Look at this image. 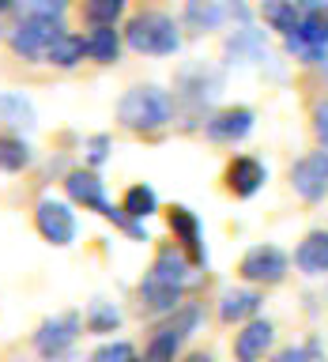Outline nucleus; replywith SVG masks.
<instances>
[{
    "label": "nucleus",
    "mask_w": 328,
    "mask_h": 362,
    "mask_svg": "<svg viewBox=\"0 0 328 362\" xmlns=\"http://www.w3.org/2000/svg\"><path fill=\"white\" fill-rule=\"evenodd\" d=\"M117 121L129 132L151 136V132L166 129V124L174 121V98H170V90L155 87V83L132 87V90H124L121 102H117Z\"/></svg>",
    "instance_id": "nucleus-1"
},
{
    "label": "nucleus",
    "mask_w": 328,
    "mask_h": 362,
    "mask_svg": "<svg viewBox=\"0 0 328 362\" xmlns=\"http://www.w3.org/2000/svg\"><path fill=\"white\" fill-rule=\"evenodd\" d=\"M124 45L140 57H174L181 49V23L166 11H136L124 27Z\"/></svg>",
    "instance_id": "nucleus-2"
},
{
    "label": "nucleus",
    "mask_w": 328,
    "mask_h": 362,
    "mask_svg": "<svg viewBox=\"0 0 328 362\" xmlns=\"http://www.w3.org/2000/svg\"><path fill=\"white\" fill-rule=\"evenodd\" d=\"M219 76L211 72V68H204V64H192V68H181V76H177V87H174V113L177 106L189 113L192 121H200V113L208 110V102L219 95Z\"/></svg>",
    "instance_id": "nucleus-3"
},
{
    "label": "nucleus",
    "mask_w": 328,
    "mask_h": 362,
    "mask_svg": "<svg viewBox=\"0 0 328 362\" xmlns=\"http://www.w3.org/2000/svg\"><path fill=\"white\" fill-rule=\"evenodd\" d=\"M291 260L279 245H253L238 264V276H242L249 287H276V283L287 279Z\"/></svg>",
    "instance_id": "nucleus-4"
},
{
    "label": "nucleus",
    "mask_w": 328,
    "mask_h": 362,
    "mask_svg": "<svg viewBox=\"0 0 328 362\" xmlns=\"http://www.w3.org/2000/svg\"><path fill=\"white\" fill-rule=\"evenodd\" d=\"M61 19H45V16H27V19H19L16 27H11L8 34V42H11V49H16L23 61H42L45 49H49V42L61 34Z\"/></svg>",
    "instance_id": "nucleus-5"
},
{
    "label": "nucleus",
    "mask_w": 328,
    "mask_h": 362,
    "mask_svg": "<svg viewBox=\"0 0 328 362\" xmlns=\"http://www.w3.org/2000/svg\"><path fill=\"white\" fill-rule=\"evenodd\" d=\"M79 332H83V317L79 313H61V317H49V321L38 325V332H34V351H38L42 358H64L68 351H72V344L79 339Z\"/></svg>",
    "instance_id": "nucleus-6"
},
{
    "label": "nucleus",
    "mask_w": 328,
    "mask_h": 362,
    "mask_svg": "<svg viewBox=\"0 0 328 362\" xmlns=\"http://www.w3.org/2000/svg\"><path fill=\"white\" fill-rule=\"evenodd\" d=\"M283 45L294 61L321 64L328 57V16H302V23L283 38Z\"/></svg>",
    "instance_id": "nucleus-7"
},
{
    "label": "nucleus",
    "mask_w": 328,
    "mask_h": 362,
    "mask_svg": "<svg viewBox=\"0 0 328 362\" xmlns=\"http://www.w3.org/2000/svg\"><path fill=\"white\" fill-rule=\"evenodd\" d=\"M34 226H38V234L45 238L49 245H72L76 242V215L68 208L64 200L57 197H42L38 208H34Z\"/></svg>",
    "instance_id": "nucleus-8"
},
{
    "label": "nucleus",
    "mask_w": 328,
    "mask_h": 362,
    "mask_svg": "<svg viewBox=\"0 0 328 362\" xmlns=\"http://www.w3.org/2000/svg\"><path fill=\"white\" fill-rule=\"evenodd\" d=\"M291 185L294 192H298L302 200H324L328 197V151L321 147V151H310V155H302L298 163L291 166Z\"/></svg>",
    "instance_id": "nucleus-9"
},
{
    "label": "nucleus",
    "mask_w": 328,
    "mask_h": 362,
    "mask_svg": "<svg viewBox=\"0 0 328 362\" xmlns=\"http://www.w3.org/2000/svg\"><path fill=\"white\" fill-rule=\"evenodd\" d=\"M253 110L249 106H226V110H215L204 117V136L215 144H238L253 132Z\"/></svg>",
    "instance_id": "nucleus-10"
},
{
    "label": "nucleus",
    "mask_w": 328,
    "mask_h": 362,
    "mask_svg": "<svg viewBox=\"0 0 328 362\" xmlns=\"http://www.w3.org/2000/svg\"><path fill=\"white\" fill-rule=\"evenodd\" d=\"M223 181H226V189H230L238 200H249V197H257V192L264 189L268 166L260 163V158H253V155H238V158L226 163Z\"/></svg>",
    "instance_id": "nucleus-11"
},
{
    "label": "nucleus",
    "mask_w": 328,
    "mask_h": 362,
    "mask_svg": "<svg viewBox=\"0 0 328 362\" xmlns=\"http://www.w3.org/2000/svg\"><path fill=\"white\" fill-rule=\"evenodd\" d=\"M166 226H170V234H174V242L192 257V264H204V260H208V253H204V230H200V219L185 208V204H174V208L166 211Z\"/></svg>",
    "instance_id": "nucleus-12"
},
{
    "label": "nucleus",
    "mask_w": 328,
    "mask_h": 362,
    "mask_svg": "<svg viewBox=\"0 0 328 362\" xmlns=\"http://www.w3.org/2000/svg\"><path fill=\"white\" fill-rule=\"evenodd\" d=\"M64 192H68V200L79 204V208H87V211H98V215L110 211L106 185H102V177L95 174V170H68Z\"/></svg>",
    "instance_id": "nucleus-13"
},
{
    "label": "nucleus",
    "mask_w": 328,
    "mask_h": 362,
    "mask_svg": "<svg viewBox=\"0 0 328 362\" xmlns=\"http://www.w3.org/2000/svg\"><path fill=\"white\" fill-rule=\"evenodd\" d=\"M271 344H276V328H271V321L253 317V321H245L242 332L234 336V362H264Z\"/></svg>",
    "instance_id": "nucleus-14"
},
{
    "label": "nucleus",
    "mask_w": 328,
    "mask_h": 362,
    "mask_svg": "<svg viewBox=\"0 0 328 362\" xmlns=\"http://www.w3.org/2000/svg\"><path fill=\"white\" fill-rule=\"evenodd\" d=\"M181 294H185V287H174V283L144 276L140 287H136V305H140V313H147V317H163V313H174L181 305Z\"/></svg>",
    "instance_id": "nucleus-15"
},
{
    "label": "nucleus",
    "mask_w": 328,
    "mask_h": 362,
    "mask_svg": "<svg viewBox=\"0 0 328 362\" xmlns=\"http://www.w3.org/2000/svg\"><path fill=\"white\" fill-rule=\"evenodd\" d=\"M192 272H197V264H192V257L185 253V249H181V245H163L155 253V264H151L147 276L163 279V283H174V287H189Z\"/></svg>",
    "instance_id": "nucleus-16"
},
{
    "label": "nucleus",
    "mask_w": 328,
    "mask_h": 362,
    "mask_svg": "<svg viewBox=\"0 0 328 362\" xmlns=\"http://www.w3.org/2000/svg\"><path fill=\"white\" fill-rule=\"evenodd\" d=\"M260 310V291L253 287H226L219 294V317L226 325H245Z\"/></svg>",
    "instance_id": "nucleus-17"
},
{
    "label": "nucleus",
    "mask_w": 328,
    "mask_h": 362,
    "mask_svg": "<svg viewBox=\"0 0 328 362\" xmlns=\"http://www.w3.org/2000/svg\"><path fill=\"white\" fill-rule=\"evenodd\" d=\"M294 264L305 276H324L328 272V230H310L298 242V253H294Z\"/></svg>",
    "instance_id": "nucleus-18"
},
{
    "label": "nucleus",
    "mask_w": 328,
    "mask_h": 362,
    "mask_svg": "<svg viewBox=\"0 0 328 362\" xmlns=\"http://www.w3.org/2000/svg\"><path fill=\"white\" fill-rule=\"evenodd\" d=\"M226 61L230 64L264 61V34H260L253 23H249V27H238L230 38H226Z\"/></svg>",
    "instance_id": "nucleus-19"
},
{
    "label": "nucleus",
    "mask_w": 328,
    "mask_h": 362,
    "mask_svg": "<svg viewBox=\"0 0 328 362\" xmlns=\"http://www.w3.org/2000/svg\"><path fill=\"white\" fill-rule=\"evenodd\" d=\"M87 57V38L76 30H61L57 38L49 42V49H45L42 61L53 64V68H76L79 61Z\"/></svg>",
    "instance_id": "nucleus-20"
},
{
    "label": "nucleus",
    "mask_w": 328,
    "mask_h": 362,
    "mask_svg": "<svg viewBox=\"0 0 328 362\" xmlns=\"http://www.w3.org/2000/svg\"><path fill=\"white\" fill-rule=\"evenodd\" d=\"M0 124H4L8 132L34 129V106L23 95H16V90H4V95H0Z\"/></svg>",
    "instance_id": "nucleus-21"
},
{
    "label": "nucleus",
    "mask_w": 328,
    "mask_h": 362,
    "mask_svg": "<svg viewBox=\"0 0 328 362\" xmlns=\"http://www.w3.org/2000/svg\"><path fill=\"white\" fill-rule=\"evenodd\" d=\"M87 57L95 64H113L121 57V30L117 27H90V34H87Z\"/></svg>",
    "instance_id": "nucleus-22"
},
{
    "label": "nucleus",
    "mask_w": 328,
    "mask_h": 362,
    "mask_svg": "<svg viewBox=\"0 0 328 362\" xmlns=\"http://www.w3.org/2000/svg\"><path fill=\"white\" fill-rule=\"evenodd\" d=\"M181 339L174 328H166V325H158L155 328V336L147 339V347H144V355L136 358V362H177V351H181Z\"/></svg>",
    "instance_id": "nucleus-23"
},
{
    "label": "nucleus",
    "mask_w": 328,
    "mask_h": 362,
    "mask_svg": "<svg viewBox=\"0 0 328 362\" xmlns=\"http://www.w3.org/2000/svg\"><path fill=\"white\" fill-rule=\"evenodd\" d=\"M30 144L23 140L19 132H0V170L4 174H19V170L30 166Z\"/></svg>",
    "instance_id": "nucleus-24"
},
{
    "label": "nucleus",
    "mask_w": 328,
    "mask_h": 362,
    "mask_svg": "<svg viewBox=\"0 0 328 362\" xmlns=\"http://www.w3.org/2000/svg\"><path fill=\"white\" fill-rule=\"evenodd\" d=\"M260 16H264V23H268V30H276V34H287L302 23V11H298V4L294 0H264V8H260Z\"/></svg>",
    "instance_id": "nucleus-25"
},
{
    "label": "nucleus",
    "mask_w": 328,
    "mask_h": 362,
    "mask_svg": "<svg viewBox=\"0 0 328 362\" xmlns=\"http://www.w3.org/2000/svg\"><path fill=\"white\" fill-rule=\"evenodd\" d=\"M124 8H129V0H83L79 16H83L87 27H117Z\"/></svg>",
    "instance_id": "nucleus-26"
},
{
    "label": "nucleus",
    "mask_w": 328,
    "mask_h": 362,
    "mask_svg": "<svg viewBox=\"0 0 328 362\" xmlns=\"http://www.w3.org/2000/svg\"><path fill=\"white\" fill-rule=\"evenodd\" d=\"M121 208H124V215H132V219L144 223L147 215L158 211V192L151 185H129L121 197Z\"/></svg>",
    "instance_id": "nucleus-27"
},
{
    "label": "nucleus",
    "mask_w": 328,
    "mask_h": 362,
    "mask_svg": "<svg viewBox=\"0 0 328 362\" xmlns=\"http://www.w3.org/2000/svg\"><path fill=\"white\" fill-rule=\"evenodd\" d=\"M83 328L90 336H106V332H117L121 328V313H117V305H110V302H95L87 310L83 317Z\"/></svg>",
    "instance_id": "nucleus-28"
},
{
    "label": "nucleus",
    "mask_w": 328,
    "mask_h": 362,
    "mask_svg": "<svg viewBox=\"0 0 328 362\" xmlns=\"http://www.w3.org/2000/svg\"><path fill=\"white\" fill-rule=\"evenodd\" d=\"M87 362H136V347L129 344V339H110V344L90 351Z\"/></svg>",
    "instance_id": "nucleus-29"
},
{
    "label": "nucleus",
    "mask_w": 328,
    "mask_h": 362,
    "mask_svg": "<svg viewBox=\"0 0 328 362\" xmlns=\"http://www.w3.org/2000/svg\"><path fill=\"white\" fill-rule=\"evenodd\" d=\"M106 158H110V136H90V140H87V163L90 166H102V163H106Z\"/></svg>",
    "instance_id": "nucleus-30"
},
{
    "label": "nucleus",
    "mask_w": 328,
    "mask_h": 362,
    "mask_svg": "<svg viewBox=\"0 0 328 362\" xmlns=\"http://www.w3.org/2000/svg\"><path fill=\"white\" fill-rule=\"evenodd\" d=\"M313 136H317V144L328 151V98L313 106Z\"/></svg>",
    "instance_id": "nucleus-31"
},
{
    "label": "nucleus",
    "mask_w": 328,
    "mask_h": 362,
    "mask_svg": "<svg viewBox=\"0 0 328 362\" xmlns=\"http://www.w3.org/2000/svg\"><path fill=\"white\" fill-rule=\"evenodd\" d=\"M271 362H317V347H283L271 355Z\"/></svg>",
    "instance_id": "nucleus-32"
},
{
    "label": "nucleus",
    "mask_w": 328,
    "mask_h": 362,
    "mask_svg": "<svg viewBox=\"0 0 328 362\" xmlns=\"http://www.w3.org/2000/svg\"><path fill=\"white\" fill-rule=\"evenodd\" d=\"M68 8V0H30V16H45V19H61Z\"/></svg>",
    "instance_id": "nucleus-33"
},
{
    "label": "nucleus",
    "mask_w": 328,
    "mask_h": 362,
    "mask_svg": "<svg viewBox=\"0 0 328 362\" xmlns=\"http://www.w3.org/2000/svg\"><path fill=\"white\" fill-rule=\"evenodd\" d=\"M302 16H328V0H294Z\"/></svg>",
    "instance_id": "nucleus-34"
},
{
    "label": "nucleus",
    "mask_w": 328,
    "mask_h": 362,
    "mask_svg": "<svg viewBox=\"0 0 328 362\" xmlns=\"http://www.w3.org/2000/svg\"><path fill=\"white\" fill-rule=\"evenodd\" d=\"M177 362H215V358H211V355H204V351H192V355L177 358Z\"/></svg>",
    "instance_id": "nucleus-35"
},
{
    "label": "nucleus",
    "mask_w": 328,
    "mask_h": 362,
    "mask_svg": "<svg viewBox=\"0 0 328 362\" xmlns=\"http://www.w3.org/2000/svg\"><path fill=\"white\" fill-rule=\"evenodd\" d=\"M16 8V0H0V16H4V11H11Z\"/></svg>",
    "instance_id": "nucleus-36"
},
{
    "label": "nucleus",
    "mask_w": 328,
    "mask_h": 362,
    "mask_svg": "<svg viewBox=\"0 0 328 362\" xmlns=\"http://www.w3.org/2000/svg\"><path fill=\"white\" fill-rule=\"evenodd\" d=\"M260 4H264V0H260Z\"/></svg>",
    "instance_id": "nucleus-37"
}]
</instances>
